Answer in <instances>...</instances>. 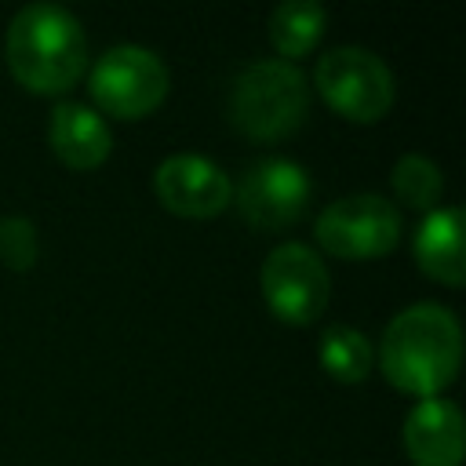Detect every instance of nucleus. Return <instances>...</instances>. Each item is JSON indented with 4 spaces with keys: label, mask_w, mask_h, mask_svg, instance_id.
Returning a JSON list of instances; mask_svg holds the SVG:
<instances>
[{
    "label": "nucleus",
    "mask_w": 466,
    "mask_h": 466,
    "mask_svg": "<svg viewBox=\"0 0 466 466\" xmlns=\"http://www.w3.org/2000/svg\"><path fill=\"white\" fill-rule=\"evenodd\" d=\"M7 66L29 91H69L87 69V36L80 18L51 0L18 7L7 25Z\"/></svg>",
    "instance_id": "f03ea898"
},
{
    "label": "nucleus",
    "mask_w": 466,
    "mask_h": 466,
    "mask_svg": "<svg viewBox=\"0 0 466 466\" xmlns=\"http://www.w3.org/2000/svg\"><path fill=\"white\" fill-rule=\"evenodd\" d=\"M36 226L22 215H4L0 218V258L11 269H29L36 262Z\"/></svg>",
    "instance_id": "dca6fc26"
},
{
    "label": "nucleus",
    "mask_w": 466,
    "mask_h": 466,
    "mask_svg": "<svg viewBox=\"0 0 466 466\" xmlns=\"http://www.w3.org/2000/svg\"><path fill=\"white\" fill-rule=\"evenodd\" d=\"M317 240L339 258H375L400 240V211L379 193H350L317 215Z\"/></svg>",
    "instance_id": "423d86ee"
},
{
    "label": "nucleus",
    "mask_w": 466,
    "mask_h": 466,
    "mask_svg": "<svg viewBox=\"0 0 466 466\" xmlns=\"http://www.w3.org/2000/svg\"><path fill=\"white\" fill-rule=\"evenodd\" d=\"M153 186H157L160 204L175 215H186V218H211L233 197L229 175L211 157H200V153L164 157L157 164Z\"/></svg>",
    "instance_id": "1a4fd4ad"
},
{
    "label": "nucleus",
    "mask_w": 466,
    "mask_h": 466,
    "mask_svg": "<svg viewBox=\"0 0 466 466\" xmlns=\"http://www.w3.org/2000/svg\"><path fill=\"white\" fill-rule=\"evenodd\" d=\"M237 211L255 229H284L302 218L313 182L309 171L291 157H266L251 164L237 182Z\"/></svg>",
    "instance_id": "6e6552de"
},
{
    "label": "nucleus",
    "mask_w": 466,
    "mask_h": 466,
    "mask_svg": "<svg viewBox=\"0 0 466 466\" xmlns=\"http://www.w3.org/2000/svg\"><path fill=\"white\" fill-rule=\"evenodd\" d=\"M415 262L422 273H430L441 284L459 288L466 280V262H462V211L459 208H433L415 229L411 240Z\"/></svg>",
    "instance_id": "f8f14e48"
},
{
    "label": "nucleus",
    "mask_w": 466,
    "mask_h": 466,
    "mask_svg": "<svg viewBox=\"0 0 466 466\" xmlns=\"http://www.w3.org/2000/svg\"><path fill=\"white\" fill-rule=\"evenodd\" d=\"M309 113V84L295 62L255 58L229 87V120L258 142L291 135Z\"/></svg>",
    "instance_id": "7ed1b4c3"
},
{
    "label": "nucleus",
    "mask_w": 466,
    "mask_h": 466,
    "mask_svg": "<svg viewBox=\"0 0 466 466\" xmlns=\"http://www.w3.org/2000/svg\"><path fill=\"white\" fill-rule=\"evenodd\" d=\"M317 360L335 382H360L375 364V346L353 324H328L317 342Z\"/></svg>",
    "instance_id": "4468645a"
},
{
    "label": "nucleus",
    "mask_w": 466,
    "mask_h": 466,
    "mask_svg": "<svg viewBox=\"0 0 466 466\" xmlns=\"http://www.w3.org/2000/svg\"><path fill=\"white\" fill-rule=\"evenodd\" d=\"M47 142L55 157L69 167H98L113 149V131L106 116L84 102H58L47 120Z\"/></svg>",
    "instance_id": "9b49d317"
},
{
    "label": "nucleus",
    "mask_w": 466,
    "mask_h": 466,
    "mask_svg": "<svg viewBox=\"0 0 466 466\" xmlns=\"http://www.w3.org/2000/svg\"><path fill=\"white\" fill-rule=\"evenodd\" d=\"M313 80H317L320 98L350 120H379L393 102L390 66L375 51L357 47V44L324 51L317 58Z\"/></svg>",
    "instance_id": "39448f33"
},
{
    "label": "nucleus",
    "mask_w": 466,
    "mask_h": 466,
    "mask_svg": "<svg viewBox=\"0 0 466 466\" xmlns=\"http://www.w3.org/2000/svg\"><path fill=\"white\" fill-rule=\"evenodd\" d=\"M404 451L415 466L462 462V415L448 397H422L404 419Z\"/></svg>",
    "instance_id": "9d476101"
},
{
    "label": "nucleus",
    "mask_w": 466,
    "mask_h": 466,
    "mask_svg": "<svg viewBox=\"0 0 466 466\" xmlns=\"http://www.w3.org/2000/svg\"><path fill=\"white\" fill-rule=\"evenodd\" d=\"M324 25H328V11L317 0H284L269 15V40L284 55V62H291L317 47Z\"/></svg>",
    "instance_id": "ddd939ff"
},
{
    "label": "nucleus",
    "mask_w": 466,
    "mask_h": 466,
    "mask_svg": "<svg viewBox=\"0 0 466 466\" xmlns=\"http://www.w3.org/2000/svg\"><path fill=\"white\" fill-rule=\"evenodd\" d=\"M390 182H393V193L408 204V208H419V211H433L441 193H444V175L441 167L422 157V153H404L397 157L393 171H390Z\"/></svg>",
    "instance_id": "2eb2a0df"
},
{
    "label": "nucleus",
    "mask_w": 466,
    "mask_h": 466,
    "mask_svg": "<svg viewBox=\"0 0 466 466\" xmlns=\"http://www.w3.org/2000/svg\"><path fill=\"white\" fill-rule=\"evenodd\" d=\"M462 331L448 306L415 302L400 309L379 342L382 375L415 397H441V390L459 375Z\"/></svg>",
    "instance_id": "f257e3e1"
},
{
    "label": "nucleus",
    "mask_w": 466,
    "mask_h": 466,
    "mask_svg": "<svg viewBox=\"0 0 466 466\" xmlns=\"http://www.w3.org/2000/svg\"><path fill=\"white\" fill-rule=\"evenodd\" d=\"M87 87L106 113L120 120H135L164 102L167 66L160 62L157 51L142 44H116L95 58L87 73Z\"/></svg>",
    "instance_id": "20e7f679"
},
{
    "label": "nucleus",
    "mask_w": 466,
    "mask_h": 466,
    "mask_svg": "<svg viewBox=\"0 0 466 466\" xmlns=\"http://www.w3.org/2000/svg\"><path fill=\"white\" fill-rule=\"evenodd\" d=\"M258 280H262V295L269 309L288 324H309L328 306L331 277H328L324 258L309 244H299V240L277 244L266 255Z\"/></svg>",
    "instance_id": "0eeeda50"
}]
</instances>
